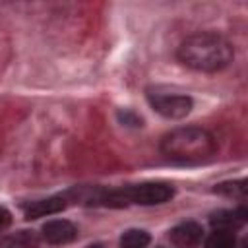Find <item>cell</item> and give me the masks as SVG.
<instances>
[{
    "label": "cell",
    "mask_w": 248,
    "mask_h": 248,
    "mask_svg": "<svg viewBox=\"0 0 248 248\" xmlns=\"http://www.w3.org/2000/svg\"><path fill=\"white\" fill-rule=\"evenodd\" d=\"M178 58L192 70L219 72L232 62V46L217 33H196L182 41Z\"/></svg>",
    "instance_id": "1"
},
{
    "label": "cell",
    "mask_w": 248,
    "mask_h": 248,
    "mask_svg": "<svg viewBox=\"0 0 248 248\" xmlns=\"http://www.w3.org/2000/svg\"><path fill=\"white\" fill-rule=\"evenodd\" d=\"M161 151L176 161H203L215 151V138L198 126L170 130L161 140Z\"/></svg>",
    "instance_id": "2"
},
{
    "label": "cell",
    "mask_w": 248,
    "mask_h": 248,
    "mask_svg": "<svg viewBox=\"0 0 248 248\" xmlns=\"http://www.w3.org/2000/svg\"><path fill=\"white\" fill-rule=\"evenodd\" d=\"M172 196H174V190L167 182H143L136 186H124L118 190L101 192L97 202L103 205H110V207H124L130 203L157 205V203L169 202Z\"/></svg>",
    "instance_id": "3"
},
{
    "label": "cell",
    "mask_w": 248,
    "mask_h": 248,
    "mask_svg": "<svg viewBox=\"0 0 248 248\" xmlns=\"http://www.w3.org/2000/svg\"><path fill=\"white\" fill-rule=\"evenodd\" d=\"M147 101L155 112L165 118H184L192 110V99L182 93H170L161 89H149Z\"/></svg>",
    "instance_id": "4"
},
{
    "label": "cell",
    "mask_w": 248,
    "mask_h": 248,
    "mask_svg": "<svg viewBox=\"0 0 248 248\" xmlns=\"http://www.w3.org/2000/svg\"><path fill=\"white\" fill-rule=\"evenodd\" d=\"M202 236H203V231L198 223L194 221H186V223H180L176 225L170 232H169V238L174 246L178 248H194L202 242Z\"/></svg>",
    "instance_id": "5"
},
{
    "label": "cell",
    "mask_w": 248,
    "mask_h": 248,
    "mask_svg": "<svg viewBox=\"0 0 248 248\" xmlns=\"http://www.w3.org/2000/svg\"><path fill=\"white\" fill-rule=\"evenodd\" d=\"M78 234L76 227L66 219H54L43 225V236L50 244H66L74 240Z\"/></svg>",
    "instance_id": "6"
},
{
    "label": "cell",
    "mask_w": 248,
    "mask_h": 248,
    "mask_svg": "<svg viewBox=\"0 0 248 248\" xmlns=\"http://www.w3.org/2000/svg\"><path fill=\"white\" fill-rule=\"evenodd\" d=\"M246 221V209L238 207V209H221L217 213H213L211 217V225L217 231H229L232 232L234 229L242 227Z\"/></svg>",
    "instance_id": "7"
},
{
    "label": "cell",
    "mask_w": 248,
    "mask_h": 248,
    "mask_svg": "<svg viewBox=\"0 0 248 248\" xmlns=\"http://www.w3.org/2000/svg\"><path fill=\"white\" fill-rule=\"evenodd\" d=\"M64 207H66V198L54 196V198L31 202L29 205H25V217H27V219H37V217H45V215L58 213V211H62Z\"/></svg>",
    "instance_id": "8"
},
{
    "label": "cell",
    "mask_w": 248,
    "mask_h": 248,
    "mask_svg": "<svg viewBox=\"0 0 248 248\" xmlns=\"http://www.w3.org/2000/svg\"><path fill=\"white\" fill-rule=\"evenodd\" d=\"M39 236L33 231H19L0 238V248H37Z\"/></svg>",
    "instance_id": "9"
},
{
    "label": "cell",
    "mask_w": 248,
    "mask_h": 248,
    "mask_svg": "<svg viewBox=\"0 0 248 248\" xmlns=\"http://www.w3.org/2000/svg\"><path fill=\"white\" fill-rule=\"evenodd\" d=\"M149 240V232L141 229H130L120 236V248H145Z\"/></svg>",
    "instance_id": "10"
},
{
    "label": "cell",
    "mask_w": 248,
    "mask_h": 248,
    "mask_svg": "<svg viewBox=\"0 0 248 248\" xmlns=\"http://www.w3.org/2000/svg\"><path fill=\"white\" fill-rule=\"evenodd\" d=\"M234 246H236V238L229 231H215L205 240V248H234Z\"/></svg>",
    "instance_id": "11"
},
{
    "label": "cell",
    "mask_w": 248,
    "mask_h": 248,
    "mask_svg": "<svg viewBox=\"0 0 248 248\" xmlns=\"http://www.w3.org/2000/svg\"><path fill=\"white\" fill-rule=\"evenodd\" d=\"M215 192L227 198H238L244 200L246 196V182L244 180H234V182H221L215 186Z\"/></svg>",
    "instance_id": "12"
},
{
    "label": "cell",
    "mask_w": 248,
    "mask_h": 248,
    "mask_svg": "<svg viewBox=\"0 0 248 248\" xmlns=\"http://www.w3.org/2000/svg\"><path fill=\"white\" fill-rule=\"evenodd\" d=\"M12 225V213L6 207H0V231L8 229Z\"/></svg>",
    "instance_id": "13"
},
{
    "label": "cell",
    "mask_w": 248,
    "mask_h": 248,
    "mask_svg": "<svg viewBox=\"0 0 248 248\" xmlns=\"http://www.w3.org/2000/svg\"><path fill=\"white\" fill-rule=\"evenodd\" d=\"M89 248H103V246H89Z\"/></svg>",
    "instance_id": "14"
}]
</instances>
